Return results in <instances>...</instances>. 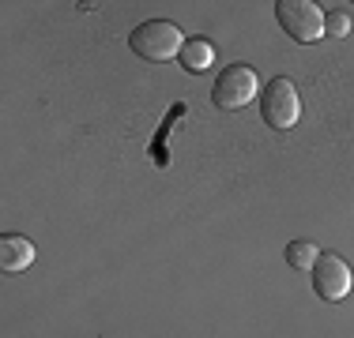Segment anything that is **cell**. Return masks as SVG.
Instances as JSON below:
<instances>
[{"instance_id": "7a4b0ae2", "label": "cell", "mask_w": 354, "mask_h": 338, "mask_svg": "<svg viewBox=\"0 0 354 338\" xmlns=\"http://www.w3.org/2000/svg\"><path fill=\"white\" fill-rule=\"evenodd\" d=\"M260 117H264L268 128L275 132H290L294 124L301 121V98L294 79L286 75H275V79L264 83V98H260Z\"/></svg>"}, {"instance_id": "9c48e42d", "label": "cell", "mask_w": 354, "mask_h": 338, "mask_svg": "<svg viewBox=\"0 0 354 338\" xmlns=\"http://www.w3.org/2000/svg\"><path fill=\"white\" fill-rule=\"evenodd\" d=\"M351 34V15L347 12H328L324 15V38H347Z\"/></svg>"}, {"instance_id": "277c9868", "label": "cell", "mask_w": 354, "mask_h": 338, "mask_svg": "<svg viewBox=\"0 0 354 338\" xmlns=\"http://www.w3.org/2000/svg\"><path fill=\"white\" fill-rule=\"evenodd\" d=\"M275 19L301 46H313V41L324 38V12L313 0H279L275 4Z\"/></svg>"}, {"instance_id": "3957f363", "label": "cell", "mask_w": 354, "mask_h": 338, "mask_svg": "<svg viewBox=\"0 0 354 338\" xmlns=\"http://www.w3.org/2000/svg\"><path fill=\"white\" fill-rule=\"evenodd\" d=\"M260 95V75L252 72V64H230L215 75V87H212V101L226 113L234 109H245L252 98Z\"/></svg>"}, {"instance_id": "ba28073f", "label": "cell", "mask_w": 354, "mask_h": 338, "mask_svg": "<svg viewBox=\"0 0 354 338\" xmlns=\"http://www.w3.org/2000/svg\"><path fill=\"white\" fill-rule=\"evenodd\" d=\"M317 259H320V248L313 241H290L286 244V264L294 270H313Z\"/></svg>"}, {"instance_id": "52a82bcc", "label": "cell", "mask_w": 354, "mask_h": 338, "mask_svg": "<svg viewBox=\"0 0 354 338\" xmlns=\"http://www.w3.org/2000/svg\"><path fill=\"white\" fill-rule=\"evenodd\" d=\"M181 68L185 72H192V75H200V72H207V68L215 64V46L204 38V34H196V38H189L185 41V49H181Z\"/></svg>"}, {"instance_id": "6da1fadb", "label": "cell", "mask_w": 354, "mask_h": 338, "mask_svg": "<svg viewBox=\"0 0 354 338\" xmlns=\"http://www.w3.org/2000/svg\"><path fill=\"white\" fill-rule=\"evenodd\" d=\"M185 41L189 38H185L181 27L170 19H147L129 34L132 53H136L140 61H151V64H166V61H174V57H181Z\"/></svg>"}, {"instance_id": "5b68a950", "label": "cell", "mask_w": 354, "mask_h": 338, "mask_svg": "<svg viewBox=\"0 0 354 338\" xmlns=\"http://www.w3.org/2000/svg\"><path fill=\"white\" fill-rule=\"evenodd\" d=\"M351 286H354V275H351L347 259L332 256V252H320V259L313 264V290H317V297L328 301V304H339V301H347Z\"/></svg>"}, {"instance_id": "8992f818", "label": "cell", "mask_w": 354, "mask_h": 338, "mask_svg": "<svg viewBox=\"0 0 354 338\" xmlns=\"http://www.w3.org/2000/svg\"><path fill=\"white\" fill-rule=\"evenodd\" d=\"M35 241L23 233H4L0 237V267L8 270V275H19V270H27L35 264Z\"/></svg>"}]
</instances>
